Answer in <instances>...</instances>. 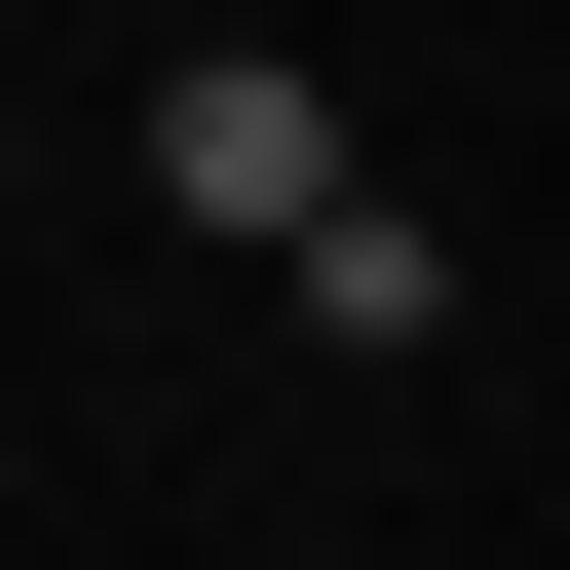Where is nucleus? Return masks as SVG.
Wrapping results in <instances>:
<instances>
[{"mask_svg":"<svg viewBox=\"0 0 570 570\" xmlns=\"http://www.w3.org/2000/svg\"><path fill=\"white\" fill-rule=\"evenodd\" d=\"M153 190H190V228H343V77L190 39V77H153Z\"/></svg>","mask_w":570,"mask_h":570,"instance_id":"f257e3e1","label":"nucleus"}]
</instances>
